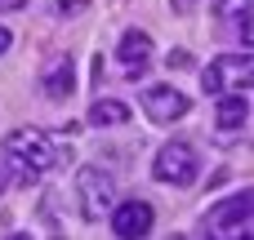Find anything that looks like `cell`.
I'll use <instances>...</instances> for the list:
<instances>
[{"label": "cell", "mask_w": 254, "mask_h": 240, "mask_svg": "<svg viewBox=\"0 0 254 240\" xmlns=\"http://www.w3.org/2000/svg\"><path fill=\"white\" fill-rule=\"evenodd\" d=\"M250 192H237V196H228L223 205H214L205 218H201V227H205V236H223V232H237V227H246L250 223Z\"/></svg>", "instance_id": "5b68a950"}, {"label": "cell", "mask_w": 254, "mask_h": 240, "mask_svg": "<svg viewBox=\"0 0 254 240\" xmlns=\"http://www.w3.org/2000/svg\"><path fill=\"white\" fill-rule=\"evenodd\" d=\"M246 116H250V98H246V94H228V98H219L214 125H219V129H241Z\"/></svg>", "instance_id": "9c48e42d"}, {"label": "cell", "mask_w": 254, "mask_h": 240, "mask_svg": "<svg viewBox=\"0 0 254 240\" xmlns=\"http://www.w3.org/2000/svg\"><path fill=\"white\" fill-rule=\"evenodd\" d=\"M4 156H9V178L27 183V178H36V174L58 169L63 147H58L45 129H13V134L4 138Z\"/></svg>", "instance_id": "6da1fadb"}, {"label": "cell", "mask_w": 254, "mask_h": 240, "mask_svg": "<svg viewBox=\"0 0 254 240\" xmlns=\"http://www.w3.org/2000/svg\"><path fill=\"white\" fill-rule=\"evenodd\" d=\"M165 67H170V71H183V67H192V53H188V49H170Z\"/></svg>", "instance_id": "4fadbf2b"}, {"label": "cell", "mask_w": 254, "mask_h": 240, "mask_svg": "<svg viewBox=\"0 0 254 240\" xmlns=\"http://www.w3.org/2000/svg\"><path fill=\"white\" fill-rule=\"evenodd\" d=\"M27 0H0V9H22Z\"/></svg>", "instance_id": "2e32d148"}, {"label": "cell", "mask_w": 254, "mask_h": 240, "mask_svg": "<svg viewBox=\"0 0 254 240\" xmlns=\"http://www.w3.org/2000/svg\"><path fill=\"white\" fill-rule=\"evenodd\" d=\"M9 45H13V36H9V27H0V53H9Z\"/></svg>", "instance_id": "5bb4252c"}, {"label": "cell", "mask_w": 254, "mask_h": 240, "mask_svg": "<svg viewBox=\"0 0 254 240\" xmlns=\"http://www.w3.org/2000/svg\"><path fill=\"white\" fill-rule=\"evenodd\" d=\"M76 205H80V214H85L89 223L107 218L112 205H116V183H112L103 169H80V174H76Z\"/></svg>", "instance_id": "7a4b0ae2"}, {"label": "cell", "mask_w": 254, "mask_h": 240, "mask_svg": "<svg viewBox=\"0 0 254 240\" xmlns=\"http://www.w3.org/2000/svg\"><path fill=\"white\" fill-rule=\"evenodd\" d=\"M125 120H129V107L121 98H98L89 107V125L94 129H112V125H125Z\"/></svg>", "instance_id": "30bf717a"}, {"label": "cell", "mask_w": 254, "mask_h": 240, "mask_svg": "<svg viewBox=\"0 0 254 240\" xmlns=\"http://www.w3.org/2000/svg\"><path fill=\"white\" fill-rule=\"evenodd\" d=\"M152 178L156 183H170V187H188L196 178V151L188 143H165L152 160Z\"/></svg>", "instance_id": "3957f363"}, {"label": "cell", "mask_w": 254, "mask_h": 240, "mask_svg": "<svg viewBox=\"0 0 254 240\" xmlns=\"http://www.w3.org/2000/svg\"><path fill=\"white\" fill-rule=\"evenodd\" d=\"M223 80H228V67H223V58H219V62H210V67H205L201 89H205V94H223Z\"/></svg>", "instance_id": "8fae6325"}, {"label": "cell", "mask_w": 254, "mask_h": 240, "mask_svg": "<svg viewBox=\"0 0 254 240\" xmlns=\"http://www.w3.org/2000/svg\"><path fill=\"white\" fill-rule=\"evenodd\" d=\"M121 67H125V76H143V67H147V58H152V36L147 31H125V40H121Z\"/></svg>", "instance_id": "ba28073f"}, {"label": "cell", "mask_w": 254, "mask_h": 240, "mask_svg": "<svg viewBox=\"0 0 254 240\" xmlns=\"http://www.w3.org/2000/svg\"><path fill=\"white\" fill-rule=\"evenodd\" d=\"M40 85H45V94H49L54 102H67L71 89H76V62H71L67 53H58V58L45 67V80H40Z\"/></svg>", "instance_id": "52a82bcc"}, {"label": "cell", "mask_w": 254, "mask_h": 240, "mask_svg": "<svg viewBox=\"0 0 254 240\" xmlns=\"http://www.w3.org/2000/svg\"><path fill=\"white\" fill-rule=\"evenodd\" d=\"M112 232L121 240H138L152 232V205L147 200H125V205H112Z\"/></svg>", "instance_id": "8992f818"}, {"label": "cell", "mask_w": 254, "mask_h": 240, "mask_svg": "<svg viewBox=\"0 0 254 240\" xmlns=\"http://www.w3.org/2000/svg\"><path fill=\"white\" fill-rule=\"evenodd\" d=\"M250 13V0H219V18H241Z\"/></svg>", "instance_id": "7c38bea8"}, {"label": "cell", "mask_w": 254, "mask_h": 240, "mask_svg": "<svg viewBox=\"0 0 254 240\" xmlns=\"http://www.w3.org/2000/svg\"><path fill=\"white\" fill-rule=\"evenodd\" d=\"M143 111H147L156 125H174V120H183V116L192 111V102H188L174 85H147V89H143Z\"/></svg>", "instance_id": "277c9868"}, {"label": "cell", "mask_w": 254, "mask_h": 240, "mask_svg": "<svg viewBox=\"0 0 254 240\" xmlns=\"http://www.w3.org/2000/svg\"><path fill=\"white\" fill-rule=\"evenodd\" d=\"M9 183H13V178H9V165H4V160H0V192H4V187H9Z\"/></svg>", "instance_id": "9a60e30c"}]
</instances>
